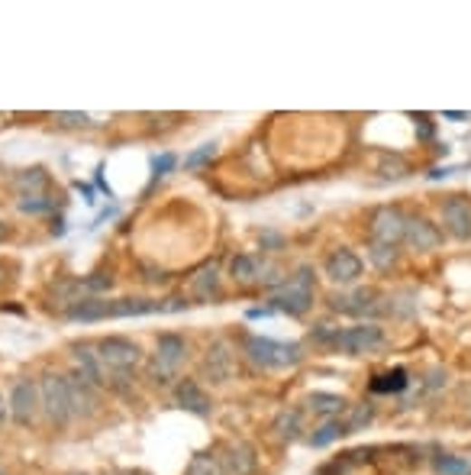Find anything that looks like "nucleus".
<instances>
[{"label":"nucleus","mask_w":471,"mask_h":475,"mask_svg":"<svg viewBox=\"0 0 471 475\" xmlns=\"http://www.w3.org/2000/svg\"><path fill=\"white\" fill-rule=\"evenodd\" d=\"M313 297H317L313 268L301 266L291 278H284V282L268 295V307H272L274 314H287V317H303V314L313 307Z\"/></svg>","instance_id":"nucleus-1"},{"label":"nucleus","mask_w":471,"mask_h":475,"mask_svg":"<svg viewBox=\"0 0 471 475\" xmlns=\"http://www.w3.org/2000/svg\"><path fill=\"white\" fill-rule=\"evenodd\" d=\"M243 353L255 369H294L303 363V346L301 343H284L272 340V336L249 334L243 336Z\"/></svg>","instance_id":"nucleus-2"},{"label":"nucleus","mask_w":471,"mask_h":475,"mask_svg":"<svg viewBox=\"0 0 471 475\" xmlns=\"http://www.w3.org/2000/svg\"><path fill=\"white\" fill-rule=\"evenodd\" d=\"M97 356L103 363V372H107V385L120 388V382L130 379L142 363V349L139 343L126 340V336H103L97 340Z\"/></svg>","instance_id":"nucleus-3"},{"label":"nucleus","mask_w":471,"mask_h":475,"mask_svg":"<svg viewBox=\"0 0 471 475\" xmlns=\"http://www.w3.org/2000/svg\"><path fill=\"white\" fill-rule=\"evenodd\" d=\"M36 382H39V414L45 417L49 427L65 431L68 423L74 421L68 375H62V372H45L43 379H36Z\"/></svg>","instance_id":"nucleus-4"},{"label":"nucleus","mask_w":471,"mask_h":475,"mask_svg":"<svg viewBox=\"0 0 471 475\" xmlns=\"http://www.w3.org/2000/svg\"><path fill=\"white\" fill-rule=\"evenodd\" d=\"M185 359H187L185 336L162 334L155 340V353L149 356V379H152L155 385L175 388V379H178V372H181V365H185Z\"/></svg>","instance_id":"nucleus-5"},{"label":"nucleus","mask_w":471,"mask_h":475,"mask_svg":"<svg viewBox=\"0 0 471 475\" xmlns=\"http://www.w3.org/2000/svg\"><path fill=\"white\" fill-rule=\"evenodd\" d=\"M229 278H233L236 285H243V288H249V285H262V288L274 291L281 282H284V272L255 253H239L229 259Z\"/></svg>","instance_id":"nucleus-6"},{"label":"nucleus","mask_w":471,"mask_h":475,"mask_svg":"<svg viewBox=\"0 0 471 475\" xmlns=\"http://www.w3.org/2000/svg\"><path fill=\"white\" fill-rule=\"evenodd\" d=\"M330 307L336 314L361 320V324H375V317L388 314V297H384L378 288H355V291H349V295H332Z\"/></svg>","instance_id":"nucleus-7"},{"label":"nucleus","mask_w":471,"mask_h":475,"mask_svg":"<svg viewBox=\"0 0 471 475\" xmlns=\"http://www.w3.org/2000/svg\"><path fill=\"white\" fill-rule=\"evenodd\" d=\"M384 343H388L384 327H378V324H359V327L339 330L332 349H339L342 356H365V353H378Z\"/></svg>","instance_id":"nucleus-8"},{"label":"nucleus","mask_w":471,"mask_h":475,"mask_svg":"<svg viewBox=\"0 0 471 475\" xmlns=\"http://www.w3.org/2000/svg\"><path fill=\"white\" fill-rule=\"evenodd\" d=\"M10 421L16 427H33L39 417V382L36 379H16L10 388Z\"/></svg>","instance_id":"nucleus-9"},{"label":"nucleus","mask_w":471,"mask_h":475,"mask_svg":"<svg viewBox=\"0 0 471 475\" xmlns=\"http://www.w3.org/2000/svg\"><path fill=\"white\" fill-rule=\"evenodd\" d=\"M404 227H407L404 210L394 208V204H384V208L371 210L369 230H371V239H375V243H388V246L404 243Z\"/></svg>","instance_id":"nucleus-10"},{"label":"nucleus","mask_w":471,"mask_h":475,"mask_svg":"<svg viewBox=\"0 0 471 475\" xmlns=\"http://www.w3.org/2000/svg\"><path fill=\"white\" fill-rule=\"evenodd\" d=\"M236 372V353L226 340H214L207 346L204 356V379L214 382V385H226Z\"/></svg>","instance_id":"nucleus-11"},{"label":"nucleus","mask_w":471,"mask_h":475,"mask_svg":"<svg viewBox=\"0 0 471 475\" xmlns=\"http://www.w3.org/2000/svg\"><path fill=\"white\" fill-rule=\"evenodd\" d=\"M365 272V262L352 249H332L323 259V275L332 285H355Z\"/></svg>","instance_id":"nucleus-12"},{"label":"nucleus","mask_w":471,"mask_h":475,"mask_svg":"<svg viewBox=\"0 0 471 475\" xmlns=\"http://www.w3.org/2000/svg\"><path fill=\"white\" fill-rule=\"evenodd\" d=\"M171 394H175V404L181 411H187V414L194 417H210L214 414V402H210V394L204 392V385L194 379H178L175 388H171Z\"/></svg>","instance_id":"nucleus-13"},{"label":"nucleus","mask_w":471,"mask_h":475,"mask_svg":"<svg viewBox=\"0 0 471 475\" xmlns=\"http://www.w3.org/2000/svg\"><path fill=\"white\" fill-rule=\"evenodd\" d=\"M68 349H72L74 372H82L84 379H88L91 385H97V388L107 385V372H103V363H101V356H97V343H91V340H74Z\"/></svg>","instance_id":"nucleus-14"},{"label":"nucleus","mask_w":471,"mask_h":475,"mask_svg":"<svg viewBox=\"0 0 471 475\" xmlns=\"http://www.w3.org/2000/svg\"><path fill=\"white\" fill-rule=\"evenodd\" d=\"M68 392H72V408H74V417H94L101 411V394H97V385H91L84 379L82 372H68Z\"/></svg>","instance_id":"nucleus-15"},{"label":"nucleus","mask_w":471,"mask_h":475,"mask_svg":"<svg viewBox=\"0 0 471 475\" xmlns=\"http://www.w3.org/2000/svg\"><path fill=\"white\" fill-rule=\"evenodd\" d=\"M442 223L456 239H471V201L465 194H449L442 201Z\"/></svg>","instance_id":"nucleus-16"},{"label":"nucleus","mask_w":471,"mask_h":475,"mask_svg":"<svg viewBox=\"0 0 471 475\" xmlns=\"http://www.w3.org/2000/svg\"><path fill=\"white\" fill-rule=\"evenodd\" d=\"M404 243L417 253H433L442 246V230L427 217H407L404 227Z\"/></svg>","instance_id":"nucleus-17"},{"label":"nucleus","mask_w":471,"mask_h":475,"mask_svg":"<svg viewBox=\"0 0 471 475\" xmlns=\"http://www.w3.org/2000/svg\"><path fill=\"white\" fill-rule=\"evenodd\" d=\"M220 462H223V469H226V475H255L258 453H255V446L245 443V440H233V443L223 446Z\"/></svg>","instance_id":"nucleus-18"},{"label":"nucleus","mask_w":471,"mask_h":475,"mask_svg":"<svg viewBox=\"0 0 471 475\" xmlns=\"http://www.w3.org/2000/svg\"><path fill=\"white\" fill-rule=\"evenodd\" d=\"M191 297L197 301V305H216V301L223 297L220 266H216V262H207V266L191 278Z\"/></svg>","instance_id":"nucleus-19"},{"label":"nucleus","mask_w":471,"mask_h":475,"mask_svg":"<svg viewBox=\"0 0 471 475\" xmlns=\"http://www.w3.org/2000/svg\"><path fill=\"white\" fill-rule=\"evenodd\" d=\"M14 188L20 198H39V194H52V179L43 165H30L14 175Z\"/></svg>","instance_id":"nucleus-20"},{"label":"nucleus","mask_w":471,"mask_h":475,"mask_svg":"<svg viewBox=\"0 0 471 475\" xmlns=\"http://www.w3.org/2000/svg\"><path fill=\"white\" fill-rule=\"evenodd\" d=\"M272 431L281 443H294V440L303 437V411L301 408H284L274 414Z\"/></svg>","instance_id":"nucleus-21"},{"label":"nucleus","mask_w":471,"mask_h":475,"mask_svg":"<svg viewBox=\"0 0 471 475\" xmlns=\"http://www.w3.org/2000/svg\"><path fill=\"white\" fill-rule=\"evenodd\" d=\"M68 320H82V324H94V320H103L111 317V297H82L74 307H68L65 311Z\"/></svg>","instance_id":"nucleus-22"},{"label":"nucleus","mask_w":471,"mask_h":475,"mask_svg":"<svg viewBox=\"0 0 471 475\" xmlns=\"http://www.w3.org/2000/svg\"><path fill=\"white\" fill-rule=\"evenodd\" d=\"M349 408V402L342 394H332V392H313L307 394V411H313L317 417L330 421V417H342Z\"/></svg>","instance_id":"nucleus-23"},{"label":"nucleus","mask_w":471,"mask_h":475,"mask_svg":"<svg viewBox=\"0 0 471 475\" xmlns=\"http://www.w3.org/2000/svg\"><path fill=\"white\" fill-rule=\"evenodd\" d=\"M339 437H349L342 417H330V421H320V427H313V433H307V443L313 450H323V446L336 443Z\"/></svg>","instance_id":"nucleus-24"},{"label":"nucleus","mask_w":471,"mask_h":475,"mask_svg":"<svg viewBox=\"0 0 471 475\" xmlns=\"http://www.w3.org/2000/svg\"><path fill=\"white\" fill-rule=\"evenodd\" d=\"M407 385H410V379H407V369H400V365L371 379V392L375 394H400Z\"/></svg>","instance_id":"nucleus-25"},{"label":"nucleus","mask_w":471,"mask_h":475,"mask_svg":"<svg viewBox=\"0 0 471 475\" xmlns=\"http://www.w3.org/2000/svg\"><path fill=\"white\" fill-rule=\"evenodd\" d=\"M371 421H375V404H371V402L349 404V408H346V417H342V423H346V433L365 431V427H369Z\"/></svg>","instance_id":"nucleus-26"},{"label":"nucleus","mask_w":471,"mask_h":475,"mask_svg":"<svg viewBox=\"0 0 471 475\" xmlns=\"http://www.w3.org/2000/svg\"><path fill=\"white\" fill-rule=\"evenodd\" d=\"M433 469L439 475H471V460L458 453H436Z\"/></svg>","instance_id":"nucleus-27"},{"label":"nucleus","mask_w":471,"mask_h":475,"mask_svg":"<svg viewBox=\"0 0 471 475\" xmlns=\"http://www.w3.org/2000/svg\"><path fill=\"white\" fill-rule=\"evenodd\" d=\"M369 259H371V266H375V268H381V272H390V268L400 262V249H398V246L375 243V239H371V243H369Z\"/></svg>","instance_id":"nucleus-28"},{"label":"nucleus","mask_w":471,"mask_h":475,"mask_svg":"<svg viewBox=\"0 0 471 475\" xmlns=\"http://www.w3.org/2000/svg\"><path fill=\"white\" fill-rule=\"evenodd\" d=\"M185 475H226V469H223L216 453H197V456H191Z\"/></svg>","instance_id":"nucleus-29"},{"label":"nucleus","mask_w":471,"mask_h":475,"mask_svg":"<svg viewBox=\"0 0 471 475\" xmlns=\"http://www.w3.org/2000/svg\"><path fill=\"white\" fill-rule=\"evenodd\" d=\"M55 194H39V198H20L16 201V208L23 210V214H30V217H39V214H52L55 210Z\"/></svg>","instance_id":"nucleus-30"},{"label":"nucleus","mask_w":471,"mask_h":475,"mask_svg":"<svg viewBox=\"0 0 471 475\" xmlns=\"http://www.w3.org/2000/svg\"><path fill=\"white\" fill-rule=\"evenodd\" d=\"M113 278L111 272H91L88 278H82V285H84V291H88V297H101V295H107V291L113 288Z\"/></svg>","instance_id":"nucleus-31"},{"label":"nucleus","mask_w":471,"mask_h":475,"mask_svg":"<svg viewBox=\"0 0 471 475\" xmlns=\"http://www.w3.org/2000/svg\"><path fill=\"white\" fill-rule=\"evenodd\" d=\"M216 156V142H204L200 149H194V152H187L185 156V169L187 171H197V169H204L210 159Z\"/></svg>","instance_id":"nucleus-32"},{"label":"nucleus","mask_w":471,"mask_h":475,"mask_svg":"<svg viewBox=\"0 0 471 475\" xmlns=\"http://www.w3.org/2000/svg\"><path fill=\"white\" fill-rule=\"evenodd\" d=\"M378 171H381V179H404L407 171H410V165H407L404 156H384Z\"/></svg>","instance_id":"nucleus-33"},{"label":"nucleus","mask_w":471,"mask_h":475,"mask_svg":"<svg viewBox=\"0 0 471 475\" xmlns=\"http://www.w3.org/2000/svg\"><path fill=\"white\" fill-rule=\"evenodd\" d=\"M55 123H59V127H72V130L94 127V120H91L88 113H78V111H59L55 113Z\"/></svg>","instance_id":"nucleus-34"},{"label":"nucleus","mask_w":471,"mask_h":475,"mask_svg":"<svg viewBox=\"0 0 471 475\" xmlns=\"http://www.w3.org/2000/svg\"><path fill=\"white\" fill-rule=\"evenodd\" d=\"M175 165H178L175 152H162V156H152V181L165 179V175H168Z\"/></svg>","instance_id":"nucleus-35"},{"label":"nucleus","mask_w":471,"mask_h":475,"mask_svg":"<svg viewBox=\"0 0 471 475\" xmlns=\"http://www.w3.org/2000/svg\"><path fill=\"white\" fill-rule=\"evenodd\" d=\"M284 243H287V239L281 237L278 230H262V233H258V246H262L265 253H278V249H284Z\"/></svg>","instance_id":"nucleus-36"},{"label":"nucleus","mask_w":471,"mask_h":475,"mask_svg":"<svg viewBox=\"0 0 471 475\" xmlns=\"http://www.w3.org/2000/svg\"><path fill=\"white\" fill-rule=\"evenodd\" d=\"M417 120V130H420V140H433V120L427 117V113H420V117H413Z\"/></svg>","instance_id":"nucleus-37"},{"label":"nucleus","mask_w":471,"mask_h":475,"mask_svg":"<svg viewBox=\"0 0 471 475\" xmlns=\"http://www.w3.org/2000/svg\"><path fill=\"white\" fill-rule=\"evenodd\" d=\"M272 314H274L272 307H252L245 317H249V320H262V317H272Z\"/></svg>","instance_id":"nucleus-38"},{"label":"nucleus","mask_w":471,"mask_h":475,"mask_svg":"<svg viewBox=\"0 0 471 475\" xmlns=\"http://www.w3.org/2000/svg\"><path fill=\"white\" fill-rule=\"evenodd\" d=\"M7 421H10V404L4 402V394H0V431L7 427Z\"/></svg>","instance_id":"nucleus-39"},{"label":"nucleus","mask_w":471,"mask_h":475,"mask_svg":"<svg viewBox=\"0 0 471 475\" xmlns=\"http://www.w3.org/2000/svg\"><path fill=\"white\" fill-rule=\"evenodd\" d=\"M452 171H456V169H452V165H446V169H433V171H429V181H439V179H449Z\"/></svg>","instance_id":"nucleus-40"},{"label":"nucleus","mask_w":471,"mask_h":475,"mask_svg":"<svg viewBox=\"0 0 471 475\" xmlns=\"http://www.w3.org/2000/svg\"><path fill=\"white\" fill-rule=\"evenodd\" d=\"M74 188H78V191L84 194V201L94 204V191H91V185H82V181H78V185H74Z\"/></svg>","instance_id":"nucleus-41"},{"label":"nucleus","mask_w":471,"mask_h":475,"mask_svg":"<svg viewBox=\"0 0 471 475\" xmlns=\"http://www.w3.org/2000/svg\"><path fill=\"white\" fill-rule=\"evenodd\" d=\"M117 475H149V472H136V469H126V472H117Z\"/></svg>","instance_id":"nucleus-42"},{"label":"nucleus","mask_w":471,"mask_h":475,"mask_svg":"<svg viewBox=\"0 0 471 475\" xmlns=\"http://www.w3.org/2000/svg\"><path fill=\"white\" fill-rule=\"evenodd\" d=\"M7 237V227H4V220H0V239Z\"/></svg>","instance_id":"nucleus-43"},{"label":"nucleus","mask_w":471,"mask_h":475,"mask_svg":"<svg viewBox=\"0 0 471 475\" xmlns=\"http://www.w3.org/2000/svg\"><path fill=\"white\" fill-rule=\"evenodd\" d=\"M72 475H88V472H72Z\"/></svg>","instance_id":"nucleus-44"},{"label":"nucleus","mask_w":471,"mask_h":475,"mask_svg":"<svg viewBox=\"0 0 471 475\" xmlns=\"http://www.w3.org/2000/svg\"><path fill=\"white\" fill-rule=\"evenodd\" d=\"M0 475H7V472H0Z\"/></svg>","instance_id":"nucleus-45"}]
</instances>
